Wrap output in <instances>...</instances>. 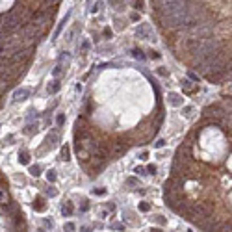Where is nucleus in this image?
I'll return each mask as SVG.
<instances>
[{"label": "nucleus", "instance_id": "obj_1", "mask_svg": "<svg viewBox=\"0 0 232 232\" xmlns=\"http://www.w3.org/2000/svg\"><path fill=\"white\" fill-rule=\"evenodd\" d=\"M24 23H26V15H24V13H23V15H19V13L11 11V13H8V15L4 17V20H2V30H4L6 33H9V32H13V30H17V28L24 26Z\"/></svg>", "mask_w": 232, "mask_h": 232}, {"label": "nucleus", "instance_id": "obj_2", "mask_svg": "<svg viewBox=\"0 0 232 232\" xmlns=\"http://www.w3.org/2000/svg\"><path fill=\"white\" fill-rule=\"evenodd\" d=\"M210 32H212V26L208 23H199L191 28H188V33H189V39H204V37H210Z\"/></svg>", "mask_w": 232, "mask_h": 232}, {"label": "nucleus", "instance_id": "obj_3", "mask_svg": "<svg viewBox=\"0 0 232 232\" xmlns=\"http://www.w3.org/2000/svg\"><path fill=\"white\" fill-rule=\"evenodd\" d=\"M136 37L143 39V41H152L154 39V30L149 23H141L136 28Z\"/></svg>", "mask_w": 232, "mask_h": 232}, {"label": "nucleus", "instance_id": "obj_4", "mask_svg": "<svg viewBox=\"0 0 232 232\" xmlns=\"http://www.w3.org/2000/svg\"><path fill=\"white\" fill-rule=\"evenodd\" d=\"M30 93H32V91L28 89V87H20V89H17L15 93H13V102H23V100H26V98L30 97Z\"/></svg>", "mask_w": 232, "mask_h": 232}, {"label": "nucleus", "instance_id": "obj_5", "mask_svg": "<svg viewBox=\"0 0 232 232\" xmlns=\"http://www.w3.org/2000/svg\"><path fill=\"white\" fill-rule=\"evenodd\" d=\"M71 15H73V11H67V15L63 17L61 20H60V24H58V28H56V32H54V36H52V41H56L60 37V33H61V30L67 26V23H69V19H71Z\"/></svg>", "mask_w": 232, "mask_h": 232}, {"label": "nucleus", "instance_id": "obj_6", "mask_svg": "<svg viewBox=\"0 0 232 232\" xmlns=\"http://www.w3.org/2000/svg\"><path fill=\"white\" fill-rule=\"evenodd\" d=\"M223 74H225V69H215V71H208L204 76L208 82H219L223 78Z\"/></svg>", "mask_w": 232, "mask_h": 232}, {"label": "nucleus", "instance_id": "obj_7", "mask_svg": "<svg viewBox=\"0 0 232 232\" xmlns=\"http://www.w3.org/2000/svg\"><path fill=\"white\" fill-rule=\"evenodd\" d=\"M58 141H60V134H58V130H54V132H50V134L47 136L45 145L48 147V149H54V147L58 145Z\"/></svg>", "mask_w": 232, "mask_h": 232}, {"label": "nucleus", "instance_id": "obj_8", "mask_svg": "<svg viewBox=\"0 0 232 232\" xmlns=\"http://www.w3.org/2000/svg\"><path fill=\"white\" fill-rule=\"evenodd\" d=\"M167 100H169L171 106L178 108V106H184V97L178 95V93H169V97H167Z\"/></svg>", "mask_w": 232, "mask_h": 232}, {"label": "nucleus", "instance_id": "obj_9", "mask_svg": "<svg viewBox=\"0 0 232 232\" xmlns=\"http://www.w3.org/2000/svg\"><path fill=\"white\" fill-rule=\"evenodd\" d=\"M60 89H61V80H60V78H54L50 84H48V87H47L48 95H56Z\"/></svg>", "mask_w": 232, "mask_h": 232}, {"label": "nucleus", "instance_id": "obj_10", "mask_svg": "<svg viewBox=\"0 0 232 232\" xmlns=\"http://www.w3.org/2000/svg\"><path fill=\"white\" fill-rule=\"evenodd\" d=\"M61 214H63V217H71L74 214V204L71 201H65V204L61 206Z\"/></svg>", "mask_w": 232, "mask_h": 232}, {"label": "nucleus", "instance_id": "obj_11", "mask_svg": "<svg viewBox=\"0 0 232 232\" xmlns=\"http://www.w3.org/2000/svg\"><path fill=\"white\" fill-rule=\"evenodd\" d=\"M32 208L36 210V212H45V210H47V202H45V199H43V197H37V199L33 201Z\"/></svg>", "mask_w": 232, "mask_h": 232}, {"label": "nucleus", "instance_id": "obj_12", "mask_svg": "<svg viewBox=\"0 0 232 232\" xmlns=\"http://www.w3.org/2000/svg\"><path fill=\"white\" fill-rule=\"evenodd\" d=\"M19 161L23 165H28V164H30V152H28V151H20L19 152Z\"/></svg>", "mask_w": 232, "mask_h": 232}, {"label": "nucleus", "instance_id": "obj_13", "mask_svg": "<svg viewBox=\"0 0 232 232\" xmlns=\"http://www.w3.org/2000/svg\"><path fill=\"white\" fill-rule=\"evenodd\" d=\"M63 73H65V69H63V63L60 61L58 65H56V67L52 69V76H54V78H60V76H61Z\"/></svg>", "mask_w": 232, "mask_h": 232}, {"label": "nucleus", "instance_id": "obj_14", "mask_svg": "<svg viewBox=\"0 0 232 232\" xmlns=\"http://www.w3.org/2000/svg\"><path fill=\"white\" fill-rule=\"evenodd\" d=\"M61 160H63V161H69V160H71V149H69V145H63V147H61Z\"/></svg>", "mask_w": 232, "mask_h": 232}, {"label": "nucleus", "instance_id": "obj_15", "mask_svg": "<svg viewBox=\"0 0 232 232\" xmlns=\"http://www.w3.org/2000/svg\"><path fill=\"white\" fill-rule=\"evenodd\" d=\"M182 87H184L188 93H195V91H197V86H193V82H189V80L182 82Z\"/></svg>", "mask_w": 232, "mask_h": 232}, {"label": "nucleus", "instance_id": "obj_16", "mask_svg": "<svg viewBox=\"0 0 232 232\" xmlns=\"http://www.w3.org/2000/svg\"><path fill=\"white\" fill-rule=\"evenodd\" d=\"M41 171H43V167H41L39 164H36V165H30V175H32V177H39V175H41Z\"/></svg>", "mask_w": 232, "mask_h": 232}, {"label": "nucleus", "instance_id": "obj_17", "mask_svg": "<svg viewBox=\"0 0 232 232\" xmlns=\"http://www.w3.org/2000/svg\"><path fill=\"white\" fill-rule=\"evenodd\" d=\"M6 202H8V189L0 188V206H4Z\"/></svg>", "mask_w": 232, "mask_h": 232}, {"label": "nucleus", "instance_id": "obj_18", "mask_svg": "<svg viewBox=\"0 0 232 232\" xmlns=\"http://www.w3.org/2000/svg\"><path fill=\"white\" fill-rule=\"evenodd\" d=\"M4 212L6 214H15V212H19V208H17V204H9V202H6V204H4Z\"/></svg>", "mask_w": 232, "mask_h": 232}, {"label": "nucleus", "instance_id": "obj_19", "mask_svg": "<svg viewBox=\"0 0 232 232\" xmlns=\"http://www.w3.org/2000/svg\"><path fill=\"white\" fill-rule=\"evenodd\" d=\"M124 151H126V145H124V143H121V141H117V143L113 145V152H115V154H123Z\"/></svg>", "mask_w": 232, "mask_h": 232}, {"label": "nucleus", "instance_id": "obj_20", "mask_svg": "<svg viewBox=\"0 0 232 232\" xmlns=\"http://www.w3.org/2000/svg\"><path fill=\"white\" fill-rule=\"evenodd\" d=\"M47 180H48V184H54V182L58 180V175H56V171H54V169L47 171Z\"/></svg>", "mask_w": 232, "mask_h": 232}, {"label": "nucleus", "instance_id": "obj_21", "mask_svg": "<svg viewBox=\"0 0 232 232\" xmlns=\"http://www.w3.org/2000/svg\"><path fill=\"white\" fill-rule=\"evenodd\" d=\"M36 132H37V123H36V124H28L26 128H24V134H26V136H33Z\"/></svg>", "mask_w": 232, "mask_h": 232}, {"label": "nucleus", "instance_id": "obj_22", "mask_svg": "<svg viewBox=\"0 0 232 232\" xmlns=\"http://www.w3.org/2000/svg\"><path fill=\"white\" fill-rule=\"evenodd\" d=\"M91 195L104 197V195H106V188H93V189H91Z\"/></svg>", "mask_w": 232, "mask_h": 232}, {"label": "nucleus", "instance_id": "obj_23", "mask_svg": "<svg viewBox=\"0 0 232 232\" xmlns=\"http://www.w3.org/2000/svg\"><path fill=\"white\" fill-rule=\"evenodd\" d=\"M137 208H139V212H143V214L151 212V204H149V202H139V204H137Z\"/></svg>", "mask_w": 232, "mask_h": 232}, {"label": "nucleus", "instance_id": "obj_24", "mask_svg": "<svg viewBox=\"0 0 232 232\" xmlns=\"http://www.w3.org/2000/svg\"><path fill=\"white\" fill-rule=\"evenodd\" d=\"M193 111H195V110H193V106H184V110H182V115L189 119V117L193 115Z\"/></svg>", "mask_w": 232, "mask_h": 232}, {"label": "nucleus", "instance_id": "obj_25", "mask_svg": "<svg viewBox=\"0 0 232 232\" xmlns=\"http://www.w3.org/2000/svg\"><path fill=\"white\" fill-rule=\"evenodd\" d=\"M152 2H154V4H156V6H158V8L161 9V8H164V6H167V4H171V2H177V0H152Z\"/></svg>", "mask_w": 232, "mask_h": 232}, {"label": "nucleus", "instance_id": "obj_26", "mask_svg": "<svg viewBox=\"0 0 232 232\" xmlns=\"http://www.w3.org/2000/svg\"><path fill=\"white\" fill-rule=\"evenodd\" d=\"M132 56H134L136 60H141V61L145 60V54H143L141 50H139V48H134V50H132Z\"/></svg>", "mask_w": 232, "mask_h": 232}, {"label": "nucleus", "instance_id": "obj_27", "mask_svg": "<svg viewBox=\"0 0 232 232\" xmlns=\"http://www.w3.org/2000/svg\"><path fill=\"white\" fill-rule=\"evenodd\" d=\"M45 193L48 197H56V195H58V189H56L54 186H48V188H45Z\"/></svg>", "mask_w": 232, "mask_h": 232}, {"label": "nucleus", "instance_id": "obj_28", "mask_svg": "<svg viewBox=\"0 0 232 232\" xmlns=\"http://www.w3.org/2000/svg\"><path fill=\"white\" fill-rule=\"evenodd\" d=\"M139 184V180L136 178V177H128V178H126V186H132V188H134V186H137Z\"/></svg>", "mask_w": 232, "mask_h": 232}, {"label": "nucleus", "instance_id": "obj_29", "mask_svg": "<svg viewBox=\"0 0 232 232\" xmlns=\"http://www.w3.org/2000/svg\"><path fill=\"white\" fill-rule=\"evenodd\" d=\"M156 171H158V167L154 165V164L147 165V169H145V173H147V175H156Z\"/></svg>", "mask_w": 232, "mask_h": 232}, {"label": "nucleus", "instance_id": "obj_30", "mask_svg": "<svg viewBox=\"0 0 232 232\" xmlns=\"http://www.w3.org/2000/svg\"><path fill=\"white\" fill-rule=\"evenodd\" d=\"M110 228H111V230H124V225H123V223H111Z\"/></svg>", "mask_w": 232, "mask_h": 232}, {"label": "nucleus", "instance_id": "obj_31", "mask_svg": "<svg viewBox=\"0 0 232 232\" xmlns=\"http://www.w3.org/2000/svg\"><path fill=\"white\" fill-rule=\"evenodd\" d=\"M56 123H58V126H63V124H65V115H63V113H58V117H56Z\"/></svg>", "mask_w": 232, "mask_h": 232}, {"label": "nucleus", "instance_id": "obj_32", "mask_svg": "<svg viewBox=\"0 0 232 232\" xmlns=\"http://www.w3.org/2000/svg\"><path fill=\"white\" fill-rule=\"evenodd\" d=\"M74 230H76V225L74 223H71V221L65 223V232H74Z\"/></svg>", "mask_w": 232, "mask_h": 232}, {"label": "nucleus", "instance_id": "obj_33", "mask_svg": "<svg viewBox=\"0 0 232 232\" xmlns=\"http://www.w3.org/2000/svg\"><path fill=\"white\" fill-rule=\"evenodd\" d=\"M152 221H156L158 225H165V217H164V215H154Z\"/></svg>", "mask_w": 232, "mask_h": 232}, {"label": "nucleus", "instance_id": "obj_34", "mask_svg": "<svg viewBox=\"0 0 232 232\" xmlns=\"http://www.w3.org/2000/svg\"><path fill=\"white\" fill-rule=\"evenodd\" d=\"M74 32H76V28H73V30H69V32H67V36H65V41H73V37H74Z\"/></svg>", "mask_w": 232, "mask_h": 232}, {"label": "nucleus", "instance_id": "obj_35", "mask_svg": "<svg viewBox=\"0 0 232 232\" xmlns=\"http://www.w3.org/2000/svg\"><path fill=\"white\" fill-rule=\"evenodd\" d=\"M149 58H151V60H160V52H156V50H149Z\"/></svg>", "mask_w": 232, "mask_h": 232}, {"label": "nucleus", "instance_id": "obj_36", "mask_svg": "<svg viewBox=\"0 0 232 232\" xmlns=\"http://www.w3.org/2000/svg\"><path fill=\"white\" fill-rule=\"evenodd\" d=\"M89 50V41H84V43H82V48H80V52L82 54H86Z\"/></svg>", "mask_w": 232, "mask_h": 232}, {"label": "nucleus", "instance_id": "obj_37", "mask_svg": "<svg viewBox=\"0 0 232 232\" xmlns=\"http://www.w3.org/2000/svg\"><path fill=\"white\" fill-rule=\"evenodd\" d=\"M165 139H158V141L156 143H154V147H156V149H164V147H165Z\"/></svg>", "mask_w": 232, "mask_h": 232}, {"label": "nucleus", "instance_id": "obj_38", "mask_svg": "<svg viewBox=\"0 0 232 232\" xmlns=\"http://www.w3.org/2000/svg\"><path fill=\"white\" fill-rule=\"evenodd\" d=\"M134 173H137L139 177H143V175H147V173H145V167H141V165H137L136 169H134Z\"/></svg>", "mask_w": 232, "mask_h": 232}, {"label": "nucleus", "instance_id": "obj_39", "mask_svg": "<svg viewBox=\"0 0 232 232\" xmlns=\"http://www.w3.org/2000/svg\"><path fill=\"white\" fill-rule=\"evenodd\" d=\"M89 210V202L87 201H82V206H80V212H87Z\"/></svg>", "mask_w": 232, "mask_h": 232}, {"label": "nucleus", "instance_id": "obj_40", "mask_svg": "<svg viewBox=\"0 0 232 232\" xmlns=\"http://www.w3.org/2000/svg\"><path fill=\"white\" fill-rule=\"evenodd\" d=\"M143 6H145L143 0H136V2H134V8H137V9H143Z\"/></svg>", "mask_w": 232, "mask_h": 232}, {"label": "nucleus", "instance_id": "obj_41", "mask_svg": "<svg viewBox=\"0 0 232 232\" xmlns=\"http://www.w3.org/2000/svg\"><path fill=\"white\" fill-rule=\"evenodd\" d=\"M45 227H48V228L52 230V228H54V221H52V219H45Z\"/></svg>", "mask_w": 232, "mask_h": 232}, {"label": "nucleus", "instance_id": "obj_42", "mask_svg": "<svg viewBox=\"0 0 232 232\" xmlns=\"http://www.w3.org/2000/svg\"><path fill=\"white\" fill-rule=\"evenodd\" d=\"M106 210H108V212H115V204H113V202H108V204H106Z\"/></svg>", "mask_w": 232, "mask_h": 232}, {"label": "nucleus", "instance_id": "obj_43", "mask_svg": "<svg viewBox=\"0 0 232 232\" xmlns=\"http://www.w3.org/2000/svg\"><path fill=\"white\" fill-rule=\"evenodd\" d=\"M158 74H161V76H169V73L165 71V67H160V69H158Z\"/></svg>", "mask_w": 232, "mask_h": 232}, {"label": "nucleus", "instance_id": "obj_44", "mask_svg": "<svg viewBox=\"0 0 232 232\" xmlns=\"http://www.w3.org/2000/svg\"><path fill=\"white\" fill-rule=\"evenodd\" d=\"M98 6H100V4L95 2V6H91V9H89V11H91V13H97V11H98Z\"/></svg>", "mask_w": 232, "mask_h": 232}, {"label": "nucleus", "instance_id": "obj_45", "mask_svg": "<svg viewBox=\"0 0 232 232\" xmlns=\"http://www.w3.org/2000/svg\"><path fill=\"white\" fill-rule=\"evenodd\" d=\"M189 78H191L193 82H199V76H197L195 73H189Z\"/></svg>", "mask_w": 232, "mask_h": 232}, {"label": "nucleus", "instance_id": "obj_46", "mask_svg": "<svg viewBox=\"0 0 232 232\" xmlns=\"http://www.w3.org/2000/svg\"><path fill=\"white\" fill-rule=\"evenodd\" d=\"M104 37H111V30H110V28L104 30Z\"/></svg>", "mask_w": 232, "mask_h": 232}, {"label": "nucleus", "instance_id": "obj_47", "mask_svg": "<svg viewBox=\"0 0 232 232\" xmlns=\"http://www.w3.org/2000/svg\"><path fill=\"white\" fill-rule=\"evenodd\" d=\"M11 141H13V136H8V137H6V139H4V143H6V145H9Z\"/></svg>", "mask_w": 232, "mask_h": 232}, {"label": "nucleus", "instance_id": "obj_48", "mask_svg": "<svg viewBox=\"0 0 232 232\" xmlns=\"http://www.w3.org/2000/svg\"><path fill=\"white\" fill-rule=\"evenodd\" d=\"M147 158H149V152H147V151H145V152H141V156H139V160H147Z\"/></svg>", "mask_w": 232, "mask_h": 232}, {"label": "nucleus", "instance_id": "obj_49", "mask_svg": "<svg viewBox=\"0 0 232 232\" xmlns=\"http://www.w3.org/2000/svg\"><path fill=\"white\" fill-rule=\"evenodd\" d=\"M60 0H47V4H50V6H54V4H58Z\"/></svg>", "mask_w": 232, "mask_h": 232}, {"label": "nucleus", "instance_id": "obj_50", "mask_svg": "<svg viewBox=\"0 0 232 232\" xmlns=\"http://www.w3.org/2000/svg\"><path fill=\"white\" fill-rule=\"evenodd\" d=\"M219 232H230V225H228V227H223Z\"/></svg>", "mask_w": 232, "mask_h": 232}, {"label": "nucleus", "instance_id": "obj_51", "mask_svg": "<svg viewBox=\"0 0 232 232\" xmlns=\"http://www.w3.org/2000/svg\"><path fill=\"white\" fill-rule=\"evenodd\" d=\"M130 19H132V20H137V19H139V15H137V13H132V17H130Z\"/></svg>", "mask_w": 232, "mask_h": 232}, {"label": "nucleus", "instance_id": "obj_52", "mask_svg": "<svg viewBox=\"0 0 232 232\" xmlns=\"http://www.w3.org/2000/svg\"><path fill=\"white\" fill-rule=\"evenodd\" d=\"M80 232H89V228H87V227H82V228H80Z\"/></svg>", "mask_w": 232, "mask_h": 232}, {"label": "nucleus", "instance_id": "obj_53", "mask_svg": "<svg viewBox=\"0 0 232 232\" xmlns=\"http://www.w3.org/2000/svg\"><path fill=\"white\" fill-rule=\"evenodd\" d=\"M149 232H161V230H160V228H154V227H152V228H151Z\"/></svg>", "mask_w": 232, "mask_h": 232}, {"label": "nucleus", "instance_id": "obj_54", "mask_svg": "<svg viewBox=\"0 0 232 232\" xmlns=\"http://www.w3.org/2000/svg\"><path fill=\"white\" fill-rule=\"evenodd\" d=\"M87 2H91V0H87Z\"/></svg>", "mask_w": 232, "mask_h": 232}]
</instances>
